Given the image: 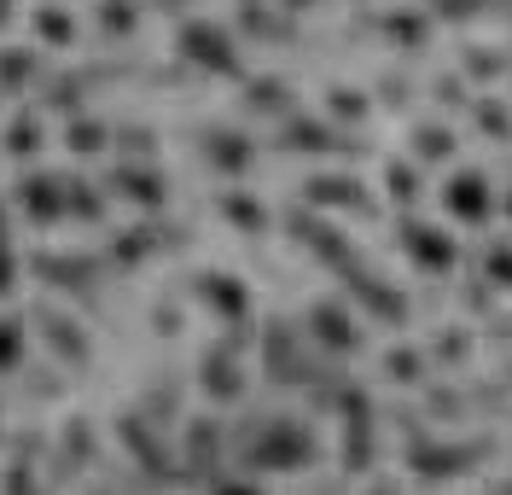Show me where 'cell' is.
Listing matches in <instances>:
<instances>
[{"label":"cell","instance_id":"obj_1","mask_svg":"<svg viewBox=\"0 0 512 495\" xmlns=\"http://www.w3.org/2000/svg\"><path fill=\"white\" fill-rule=\"evenodd\" d=\"M18 362V327H0V367Z\"/></svg>","mask_w":512,"mask_h":495}]
</instances>
